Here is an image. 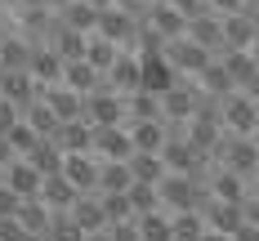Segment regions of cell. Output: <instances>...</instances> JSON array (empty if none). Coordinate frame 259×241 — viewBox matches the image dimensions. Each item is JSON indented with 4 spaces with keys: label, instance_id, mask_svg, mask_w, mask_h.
<instances>
[{
    "label": "cell",
    "instance_id": "1",
    "mask_svg": "<svg viewBox=\"0 0 259 241\" xmlns=\"http://www.w3.org/2000/svg\"><path fill=\"white\" fill-rule=\"evenodd\" d=\"M219 165H228V170L246 174V179H255L259 174V138L255 134H224V143H219Z\"/></svg>",
    "mask_w": 259,
    "mask_h": 241
},
{
    "label": "cell",
    "instance_id": "2",
    "mask_svg": "<svg viewBox=\"0 0 259 241\" xmlns=\"http://www.w3.org/2000/svg\"><path fill=\"white\" fill-rule=\"evenodd\" d=\"M85 121H94V125H130L125 94H116V89L103 80V89L85 94Z\"/></svg>",
    "mask_w": 259,
    "mask_h": 241
},
{
    "label": "cell",
    "instance_id": "3",
    "mask_svg": "<svg viewBox=\"0 0 259 241\" xmlns=\"http://www.w3.org/2000/svg\"><path fill=\"white\" fill-rule=\"evenodd\" d=\"M219 112H224V130L228 134H255L259 130V103H255V94H246V89L228 94L219 103Z\"/></svg>",
    "mask_w": 259,
    "mask_h": 241
},
{
    "label": "cell",
    "instance_id": "4",
    "mask_svg": "<svg viewBox=\"0 0 259 241\" xmlns=\"http://www.w3.org/2000/svg\"><path fill=\"white\" fill-rule=\"evenodd\" d=\"M94 157L99 161H130L134 157L130 125H94Z\"/></svg>",
    "mask_w": 259,
    "mask_h": 241
},
{
    "label": "cell",
    "instance_id": "5",
    "mask_svg": "<svg viewBox=\"0 0 259 241\" xmlns=\"http://www.w3.org/2000/svg\"><path fill=\"white\" fill-rule=\"evenodd\" d=\"M165 58L179 67L183 76H201V72H206V63L214 58V54H210L206 45H197L192 36H175V40L165 45Z\"/></svg>",
    "mask_w": 259,
    "mask_h": 241
},
{
    "label": "cell",
    "instance_id": "6",
    "mask_svg": "<svg viewBox=\"0 0 259 241\" xmlns=\"http://www.w3.org/2000/svg\"><path fill=\"white\" fill-rule=\"evenodd\" d=\"M139 58H143V85H139V89L165 94V89H170V85L183 76V72L170 63V58H165V54H139Z\"/></svg>",
    "mask_w": 259,
    "mask_h": 241
},
{
    "label": "cell",
    "instance_id": "7",
    "mask_svg": "<svg viewBox=\"0 0 259 241\" xmlns=\"http://www.w3.org/2000/svg\"><path fill=\"white\" fill-rule=\"evenodd\" d=\"M99 170H103V161L94 157V152H67V161H63V174L80 192H99Z\"/></svg>",
    "mask_w": 259,
    "mask_h": 241
},
{
    "label": "cell",
    "instance_id": "8",
    "mask_svg": "<svg viewBox=\"0 0 259 241\" xmlns=\"http://www.w3.org/2000/svg\"><path fill=\"white\" fill-rule=\"evenodd\" d=\"M107 85H112L116 94H134V89L143 85V58L134 50H121V58H116L112 72H107Z\"/></svg>",
    "mask_w": 259,
    "mask_h": 241
},
{
    "label": "cell",
    "instance_id": "9",
    "mask_svg": "<svg viewBox=\"0 0 259 241\" xmlns=\"http://www.w3.org/2000/svg\"><path fill=\"white\" fill-rule=\"evenodd\" d=\"M134 31H139V18H134L130 9H121V5H107L103 14H99V36H107V40L130 45V40H134Z\"/></svg>",
    "mask_w": 259,
    "mask_h": 241
},
{
    "label": "cell",
    "instance_id": "10",
    "mask_svg": "<svg viewBox=\"0 0 259 241\" xmlns=\"http://www.w3.org/2000/svg\"><path fill=\"white\" fill-rule=\"evenodd\" d=\"M210 197L246 206V201H250V179H246V174H237V170H228V165H219V170L210 174Z\"/></svg>",
    "mask_w": 259,
    "mask_h": 241
},
{
    "label": "cell",
    "instance_id": "11",
    "mask_svg": "<svg viewBox=\"0 0 259 241\" xmlns=\"http://www.w3.org/2000/svg\"><path fill=\"white\" fill-rule=\"evenodd\" d=\"M219 58H224V67L233 72L237 89H246V94H250V89L259 85V54H255V50H224Z\"/></svg>",
    "mask_w": 259,
    "mask_h": 241
},
{
    "label": "cell",
    "instance_id": "12",
    "mask_svg": "<svg viewBox=\"0 0 259 241\" xmlns=\"http://www.w3.org/2000/svg\"><path fill=\"white\" fill-rule=\"evenodd\" d=\"M188 36H192L197 45H206L214 58L228 50V40H224V14H214V9L201 14V18H192V23H188Z\"/></svg>",
    "mask_w": 259,
    "mask_h": 241
},
{
    "label": "cell",
    "instance_id": "13",
    "mask_svg": "<svg viewBox=\"0 0 259 241\" xmlns=\"http://www.w3.org/2000/svg\"><path fill=\"white\" fill-rule=\"evenodd\" d=\"M0 174H5V183L14 187V192H18L23 201L40 197V187H45V174H40V170H36V165H31L27 157H18L14 165H9V170H0Z\"/></svg>",
    "mask_w": 259,
    "mask_h": 241
},
{
    "label": "cell",
    "instance_id": "14",
    "mask_svg": "<svg viewBox=\"0 0 259 241\" xmlns=\"http://www.w3.org/2000/svg\"><path fill=\"white\" fill-rule=\"evenodd\" d=\"M143 23H152L156 31L165 36V40H175V36H188V18H183L179 9L170 5V0H152V5H148V18H143Z\"/></svg>",
    "mask_w": 259,
    "mask_h": 241
},
{
    "label": "cell",
    "instance_id": "15",
    "mask_svg": "<svg viewBox=\"0 0 259 241\" xmlns=\"http://www.w3.org/2000/svg\"><path fill=\"white\" fill-rule=\"evenodd\" d=\"M224 40H228V50H255L259 45V27L255 18L241 9V14H224Z\"/></svg>",
    "mask_w": 259,
    "mask_h": 241
},
{
    "label": "cell",
    "instance_id": "16",
    "mask_svg": "<svg viewBox=\"0 0 259 241\" xmlns=\"http://www.w3.org/2000/svg\"><path fill=\"white\" fill-rule=\"evenodd\" d=\"M45 103L58 112V121H80L85 116V94L72 85H45Z\"/></svg>",
    "mask_w": 259,
    "mask_h": 241
},
{
    "label": "cell",
    "instance_id": "17",
    "mask_svg": "<svg viewBox=\"0 0 259 241\" xmlns=\"http://www.w3.org/2000/svg\"><path fill=\"white\" fill-rule=\"evenodd\" d=\"M72 214H76V223L85 228V232H103V228H112V223H107V210H103V192H80L76 206H72Z\"/></svg>",
    "mask_w": 259,
    "mask_h": 241
},
{
    "label": "cell",
    "instance_id": "18",
    "mask_svg": "<svg viewBox=\"0 0 259 241\" xmlns=\"http://www.w3.org/2000/svg\"><path fill=\"white\" fill-rule=\"evenodd\" d=\"M197 85L206 89V99H219V103H224L228 94H237V80H233V72L224 67V58H210L206 72L197 76Z\"/></svg>",
    "mask_w": 259,
    "mask_h": 241
},
{
    "label": "cell",
    "instance_id": "19",
    "mask_svg": "<svg viewBox=\"0 0 259 241\" xmlns=\"http://www.w3.org/2000/svg\"><path fill=\"white\" fill-rule=\"evenodd\" d=\"M206 223L214 228V232H228V237H233L237 228L246 223V206H237V201H219V197H210V206H206Z\"/></svg>",
    "mask_w": 259,
    "mask_h": 241
},
{
    "label": "cell",
    "instance_id": "20",
    "mask_svg": "<svg viewBox=\"0 0 259 241\" xmlns=\"http://www.w3.org/2000/svg\"><path fill=\"white\" fill-rule=\"evenodd\" d=\"M80 197V187L67 179V174H45V187H40V201L50 206V210H72Z\"/></svg>",
    "mask_w": 259,
    "mask_h": 241
},
{
    "label": "cell",
    "instance_id": "21",
    "mask_svg": "<svg viewBox=\"0 0 259 241\" xmlns=\"http://www.w3.org/2000/svg\"><path fill=\"white\" fill-rule=\"evenodd\" d=\"M63 152H94V121H63V130L54 134Z\"/></svg>",
    "mask_w": 259,
    "mask_h": 241
},
{
    "label": "cell",
    "instance_id": "22",
    "mask_svg": "<svg viewBox=\"0 0 259 241\" xmlns=\"http://www.w3.org/2000/svg\"><path fill=\"white\" fill-rule=\"evenodd\" d=\"M130 134H134V152H161L170 143L165 121H130Z\"/></svg>",
    "mask_w": 259,
    "mask_h": 241
},
{
    "label": "cell",
    "instance_id": "23",
    "mask_svg": "<svg viewBox=\"0 0 259 241\" xmlns=\"http://www.w3.org/2000/svg\"><path fill=\"white\" fill-rule=\"evenodd\" d=\"M103 72L90 63V58H72L67 63V72H63V85H72V89H80V94H94V89H103Z\"/></svg>",
    "mask_w": 259,
    "mask_h": 241
},
{
    "label": "cell",
    "instance_id": "24",
    "mask_svg": "<svg viewBox=\"0 0 259 241\" xmlns=\"http://www.w3.org/2000/svg\"><path fill=\"white\" fill-rule=\"evenodd\" d=\"M63 72H67V58H63L58 50L45 45V50L31 54V76L40 80V85H63Z\"/></svg>",
    "mask_w": 259,
    "mask_h": 241
},
{
    "label": "cell",
    "instance_id": "25",
    "mask_svg": "<svg viewBox=\"0 0 259 241\" xmlns=\"http://www.w3.org/2000/svg\"><path fill=\"white\" fill-rule=\"evenodd\" d=\"M85 45H90V36H85V31L67 27L63 18L54 23V31H50V50H58L67 63H72V58H85Z\"/></svg>",
    "mask_w": 259,
    "mask_h": 241
},
{
    "label": "cell",
    "instance_id": "26",
    "mask_svg": "<svg viewBox=\"0 0 259 241\" xmlns=\"http://www.w3.org/2000/svg\"><path fill=\"white\" fill-rule=\"evenodd\" d=\"M99 14H103V9H99V5H90V0H72V5H63V9H58V18H63L67 27H76V31H85V36H94V31H99Z\"/></svg>",
    "mask_w": 259,
    "mask_h": 241
},
{
    "label": "cell",
    "instance_id": "27",
    "mask_svg": "<svg viewBox=\"0 0 259 241\" xmlns=\"http://www.w3.org/2000/svg\"><path fill=\"white\" fill-rule=\"evenodd\" d=\"M23 121L31 125V130L40 134V138H54V134L63 130V121H58V112H54L45 99H36V103H27L23 107Z\"/></svg>",
    "mask_w": 259,
    "mask_h": 241
},
{
    "label": "cell",
    "instance_id": "28",
    "mask_svg": "<svg viewBox=\"0 0 259 241\" xmlns=\"http://www.w3.org/2000/svg\"><path fill=\"white\" fill-rule=\"evenodd\" d=\"M130 170H134V183H161L170 174V165L161 152H134L130 157Z\"/></svg>",
    "mask_w": 259,
    "mask_h": 241
},
{
    "label": "cell",
    "instance_id": "29",
    "mask_svg": "<svg viewBox=\"0 0 259 241\" xmlns=\"http://www.w3.org/2000/svg\"><path fill=\"white\" fill-rule=\"evenodd\" d=\"M125 107H130V121H165L161 94H152V89H134V94H125Z\"/></svg>",
    "mask_w": 259,
    "mask_h": 241
},
{
    "label": "cell",
    "instance_id": "30",
    "mask_svg": "<svg viewBox=\"0 0 259 241\" xmlns=\"http://www.w3.org/2000/svg\"><path fill=\"white\" fill-rule=\"evenodd\" d=\"M27 161H31L40 174H63V161H67V152L58 148V138H40V143L27 152Z\"/></svg>",
    "mask_w": 259,
    "mask_h": 241
},
{
    "label": "cell",
    "instance_id": "31",
    "mask_svg": "<svg viewBox=\"0 0 259 241\" xmlns=\"http://www.w3.org/2000/svg\"><path fill=\"white\" fill-rule=\"evenodd\" d=\"M130 187H134L130 161H103V170H99V192H130Z\"/></svg>",
    "mask_w": 259,
    "mask_h": 241
},
{
    "label": "cell",
    "instance_id": "32",
    "mask_svg": "<svg viewBox=\"0 0 259 241\" xmlns=\"http://www.w3.org/2000/svg\"><path fill=\"white\" fill-rule=\"evenodd\" d=\"M121 50H125V45H116V40H107V36L94 31V36H90V45H85V58H90V63L107 76V72H112V63L121 58Z\"/></svg>",
    "mask_w": 259,
    "mask_h": 241
},
{
    "label": "cell",
    "instance_id": "33",
    "mask_svg": "<svg viewBox=\"0 0 259 241\" xmlns=\"http://www.w3.org/2000/svg\"><path fill=\"white\" fill-rule=\"evenodd\" d=\"M170 219H175V241H201L210 232L206 210H179V214H170Z\"/></svg>",
    "mask_w": 259,
    "mask_h": 241
},
{
    "label": "cell",
    "instance_id": "34",
    "mask_svg": "<svg viewBox=\"0 0 259 241\" xmlns=\"http://www.w3.org/2000/svg\"><path fill=\"white\" fill-rule=\"evenodd\" d=\"M45 237H50V241H90V232L76 223V214H72V210H54Z\"/></svg>",
    "mask_w": 259,
    "mask_h": 241
},
{
    "label": "cell",
    "instance_id": "35",
    "mask_svg": "<svg viewBox=\"0 0 259 241\" xmlns=\"http://www.w3.org/2000/svg\"><path fill=\"white\" fill-rule=\"evenodd\" d=\"M139 232H143V241H175V219H170V210L139 214Z\"/></svg>",
    "mask_w": 259,
    "mask_h": 241
},
{
    "label": "cell",
    "instance_id": "36",
    "mask_svg": "<svg viewBox=\"0 0 259 241\" xmlns=\"http://www.w3.org/2000/svg\"><path fill=\"white\" fill-rule=\"evenodd\" d=\"M31 45H27L23 36H5V40H0V67H27V72H31Z\"/></svg>",
    "mask_w": 259,
    "mask_h": 241
},
{
    "label": "cell",
    "instance_id": "37",
    "mask_svg": "<svg viewBox=\"0 0 259 241\" xmlns=\"http://www.w3.org/2000/svg\"><path fill=\"white\" fill-rule=\"evenodd\" d=\"M18 219H23L27 232H45V228H50V219H54V210L40 201V197H31V201H23V206H18Z\"/></svg>",
    "mask_w": 259,
    "mask_h": 241
},
{
    "label": "cell",
    "instance_id": "38",
    "mask_svg": "<svg viewBox=\"0 0 259 241\" xmlns=\"http://www.w3.org/2000/svg\"><path fill=\"white\" fill-rule=\"evenodd\" d=\"M130 206H134V219L139 214H152V210H165L161 206V187L156 183H134L130 187Z\"/></svg>",
    "mask_w": 259,
    "mask_h": 241
},
{
    "label": "cell",
    "instance_id": "39",
    "mask_svg": "<svg viewBox=\"0 0 259 241\" xmlns=\"http://www.w3.org/2000/svg\"><path fill=\"white\" fill-rule=\"evenodd\" d=\"M103 210H107V223H121V219H134V206H130V192H103Z\"/></svg>",
    "mask_w": 259,
    "mask_h": 241
},
{
    "label": "cell",
    "instance_id": "40",
    "mask_svg": "<svg viewBox=\"0 0 259 241\" xmlns=\"http://www.w3.org/2000/svg\"><path fill=\"white\" fill-rule=\"evenodd\" d=\"M5 138H9V143H14V152H18V157H27V152H31V148H36V143H40V134L31 130V125H27V121H18V125H14V130L5 134Z\"/></svg>",
    "mask_w": 259,
    "mask_h": 241
},
{
    "label": "cell",
    "instance_id": "41",
    "mask_svg": "<svg viewBox=\"0 0 259 241\" xmlns=\"http://www.w3.org/2000/svg\"><path fill=\"white\" fill-rule=\"evenodd\" d=\"M18 121H23V107H18V103H9V99L0 94V134H9L14 125H18Z\"/></svg>",
    "mask_w": 259,
    "mask_h": 241
},
{
    "label": "cell",
    "instance_id": "42",
    "mask_svg": "<svg viewBox=\"0 0 259 241\" xmlns=\"http://www.w3.org/2000/svg\"><path fill=\"white\" fill-rule=\"evenodd\" d=\"M23 237H27L23 219L18 214H0V241H23Z\"/></svg>",
    "mask_w": 259,
    "mask_h": 241
},
{
    "label": "cell",
    "instance_id": "43",
    "mask_svg": "<svg viewBox=\"0 0 259 241\" xmlns=\"http://www.w3.org/2000/svg\"><path fill=\"white\" fill-rule=\"evenodd\" d=\"M170 5L179 9L188 23H192V18H201V14H210V0H170Z\"/></svg>",
    "mask_w": 259,
    "mask_h": 241
},
{
    "label": "cell",
    "instance_id": "44",
    "mask_svg": "<svg viewBox=\"0 0 259 241\" xmlns=\"http://www.w3.org/2000/svg\"><path fill=\"white\" fill-rule=\"evenodd\" d=\"M18 206H23V197H18L14 187L0 179V214H18Z\"/></svg>",
    "mask_w": 259,
    "mask_h": 241
},
{
    "label": "cell",
    "instance_id": "45",
    "mask_svg": "<svg viewBox=\"0 0 259 241\" xmlns=\"http://www.w3.org/2000/svg\"><path fill=\"white\" fill-rule=\"evenodd\" d=\"M246 5H250V0H210V9H214V14H241Z\"/></svg>",
    "mask_w": 259,
    "mask_h": 241
},
{
    "label": "cell",
    "instance_id": "46",
    "mask_svg": "<svg viewBox=\"0 0 259 241\" xmlns=\"http://www.w3.org/2000/svg\"><path fill=\"white\" fill-rule=\"evenodd\" d=\"M14 161H18V152H14V143H9V138L0 134V170H9Z\"/></svg>",
    "mask_w": 259,
    "mask_h": 241
},
{
    "label": "cell",
    "instance_id": "47",
    "mask_svg": "<svg viewBox=\"0 0 259 241\" xmlns=\"http://www.w3.org/2000/svg\"><path fill=\"white\" fill-rule=\"evenodd\" d=\"M233 237H237V241H259V228H255V223H250V219H246V223L237 228Z\"/></svg>",
    "mask_w": 259,
    "mask_h": 241
},
{
    "label": "cell",
    "instance_id": "48",
    "mask_svg": "<svg viewBox=\"0 0 259 241\" xmlns=\"http://www.w3.org/2000/svg\"><path fill=\"white\" fill-rule=\"evenodd\" d=\"M246 219L259 228V197H250V201H246Z\"/></svg>",
    "mask_w": 259,
    "mask_h": 241
},
{
    "label": "cell",
    "instance_id": "49",
    "mask_svg": "<svg viewBox=\"0 0 259 241\" xmlns=\"http://www.w3.org/2000/svg\"><path fill=\"white\" fill-rule=\"evenodd\" d=\"M201 241H237V237H228V232H214V228H210V232H206Z\"/></svg>",
    "mask_w": 259,
    "mask_h": 241
},
{
    "label": "cell",
    "instance_id": "50",
    "mask_svg": "<svg viewBox=\"0 0 259 241\" xmlns=\"http://www.w3.org/2000/svg\"><path fill=\"white\" fill-rule=\"evenodd\" d=\"M246 14H250V18H255V27H259V0H250V5H246Z\"/></svg>",
    "mask_w": 259,
    "mask_h": 241
},
{
    "label": "cell",
    "instance_id": "51",
    "mask_svg": "<svg viewBox=\"0 0 259 241\" xmlns=\"http://www.w3.org/2000/svg\"><path fill=\"white\" fill-rule=\"evenodd\" d=\"M36 5H50V9H63V5H72V0H36Z\"/></svg>",
    "mask_w": 259,
    "mask_h": 241
},
{
    "label": "cell",
    "instance_id": "52",
    "mask_svg": "<svg viewBox=\"0 0 259 241\" xmlns=\"http://www.w3.org/2000/svg\"><path fill=\"white\" fill-rule=\"evenodd\" d=\"M23 241H50V237H45V232H27Z\"/></svg>",
    "mask_w": 259,
    "mask_h": 241
},
{
    "label": "cell",
    "instance_id": "53",
    "mask_svg": "<svg viewBox=\"0 0 259 241\" xmlns=\"http://www.w3.org/2000/svg\"><path fill=\"white\" fill-rule=\"evenodd\" d=\"M250 197H259V174H255V179H250Z\"/></svg>",
    "mask_w": 259,
    "mask_h": 241
},
{
    "label": "cell",
    "instance_id": "54",
    "mask_svg": "<svg viewBox=\"0 0 259 241\" xmlns=\"http://www.w3.org/2000/svg\"><path fill=\"white\" fill-rule=\"evenodd\" d=\"M90 5H99V9H107V5H116V0H90Z\"/></svg>",
    "mask_w": 259,
    "mask_h": 241
},
{
    "label": "cell",
    "instance_id": "55",
    "mask_svg": "<svg viewBox=\"0 0 259 241\" xmlns=\"http://www.w3.org/2000/svg\"><path fill=\"white\" fill-rule=\"evenodd\" d=\"M250 94H255V103H259V85H255V89H250Z\"/></svg>",
    "mask_w": 259,
    "mask_h": 241
},
{
    "label": "cell",
    "instance_id": "56",
    "mask_svg": "<svg viewBox=\"0 0 259 241\" xmlns=\"http://www.w3.org/2000/svg\"><path fill=\"white\" fill-rule=\"evenodd\" d=\"M255 138H259V130H255Z\"/></svg>",
    "mask_w": 259,
    "mask_h": 241
},
{
    "label": "cell",
    "instance_id": "57",
    "mask_svg": "<svg viewBox=\"0 0 259 241\" xmlns=\"http://www.w3.org/2000/svg\"><path fill=\"white\" fill-rule=\"evenodd\" d=\"M255 54H259V45H255Z\"/></svg>",
    "mask_w": 259,
    "mask_h": 241
},
{
    "label": "cell",
    "instance_id": "58",
    "mask_svg": "<svg viewBox=\"0 0 259 241\" xmlns=\"http://www.w3.org/2000/svg\"><path fill=\"white\" fill-rule=\"evenodd\" d=\"M148 5H152V0H148Z\"/></svg>",
    "mask_w": 259,
    "mask_h": 241
}]
</instances>
